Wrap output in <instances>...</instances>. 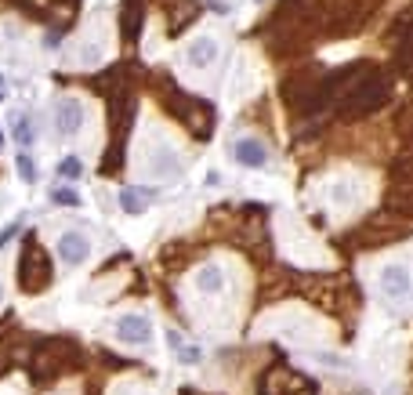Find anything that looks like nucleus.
I'll use <instances>...</instances> for the list:
<instances>
[{"instance_id":"obj_15","label":"nucleus","mask_w":413,"mask_h":395,"mask_svg":"<svg viewBox=\"0 0 413 395\" xmlns=\"http://www.w3.org/2000/svg\"><path fill=\"white\" fill-rule=\"evenodd\" d=\"M8 98V84H4V76H0V101Z\"/></svg>"},{"instance_id":"obj_13","label":"nucleus","mask_w":413,"mask_h":395,"mask_svg":"<svg viewBox=\"0 0 413 395\" xmlns=\"http://www.w3.org/2000/svg\"><path fill=\"white\" fill-rule=\"evenodd\" d=\"M15 236H19V222L8 225V228H0V250H4V243H8V239H15Z\"/></svg>"},{"instance_id":"obj_7","label":"nucleus","mask_w":413,"mask_h":395,"mask_svg":"<svg viewBox=\"0 0 413 395\" xmlns=\"http://www.w3.org/2000/svg\"><path fill=\"white\" fill-rule=\"evenodd\" d=\"M196 290H200V294H222V290H225L222 265H203V269L196 272Z\"/></svg>"},{"instance_id":"obj_8","label":"nucleus","mask_w":413,"mask_h":395,"mask_svg":"<svg viewBox=\"0 0 413 395\" xmlns=\"http://www.w3.org/2000/svg\"><path fill=\"white\" fill-rule=\"evenodd\" d=\"M11 138L19 142V149H30V145L36 142L33 127H30V120H25L22 112H11Z\"/></svg>"},{"instance_id":"obj_16","label":"nucleus","mask_w":413,"mask_h":395,"mask_svg":"<svg viewBox=\"0 0 413 395\" xmlns=\"http://www.w3.org/2000/svg\"><path fill=\"white\" fill-rule=\"evenodd\" d=\"M0 294H4V290H0Z\"/></svg>"},{"instance_id":"obj_2","label":"nucleus","mask_w":413,"mask_h":395,"mask_svg":"<svg viewBox=\"0 0 413 395\" xmlns=\"http://www.w3.org/2000/svg\"><path fill=\"white\" fill-rule=\"evenodd\" d=\"M116 337H120L123 345H149V337H152L149 315H141V312L120 315V320H116Z\"/></svg>"},{"instance_id":"obj_9","label":"nucleus","mask_w":413,"mask_h":395,"mask_svg":"<svg viewBox=\"0 0 413 395\" xmlns=\"http://www.w3.org/2000/svg\"><path fill=\"white\" fill-rule=\"evenodd\" d=\"M51 203H58V207H80V196H76L73 189L58 185V189H51Z\"/></svg>"},{"instance_id":"obj_1","label":"nucleus","mask_w":413,"mask_h":395,"mask_svg":"<svg viewBox=\"0 0 413 395\" xmlns=\"http://www.w3.org/2000/svg\"><path fill=\"white\" fill-rule=\"evenodd\" d=\"M228 152H232V160H236L239 167H250V171H265L268 160H272L265 142H257V138H236Z\"/></svg>"},{"instance_id":"obj_10","label":"nucleus","mask_w":413,"mask_h":395,"mask_svg":"<svg viewBox=\"0 0 413 395\" xmlns=\"http://www.w3.org/2000/svg\"><path fill=\"white\" fill-rule=\"evenodd\" d=\"M15 167L22 174V182H36V163L25 156V149H19V156H15Z\"/></svg>"},{"instance_id":"obj_4","label":"nucleus","mask_w":413,"mask_h":395,"mask_svg":"<svg viewBox=\"0 0 413 395\" xmlns=\"http://www.w3.org/2000/svg\"><path fill=\"white\" fill-rule=\"evenodd\" d=\"M55 254L62 265H84L87 254H91V239L84 232H62L58 243H55Z\"/></svg>"},{"instance_id":"obj_12","label":"nucleus","mask_w":413,"mask_h":395,"mask_svg":"<svg viewBox=\"0 0 413 395\" xmlns=\"http://www.w3.org/2000/svg\"><path fill=\"white\" fill-rule=\"evenodd\" d=\"M80 160H76V156H66V160H58V174L62 178H80Z\"/></svg>"},{"instance_id":"obj_11","label":"nucleus","mask_w":413,"mask_h":395,"mask_svg":"<svg viewBox=\"0 0 413 395\" xmlns=\"http://www.w3.org/2000/svg\"><path fill=\"white\" fill-rule=\"evenodd\" d=\"M116 200H120V207L127 214H141V200H138L134 189H120V196H116Z\"/></svg>"},{"instance_id":"obj_3","label":"nucleus","mask_w":413,"mask_h":395,"mask_svg":"<svg viewBox=\"0 0 413 395\" xmlns=\"http://www.w3.org/2000/svg\"><path fill=\"white\" fill-rule=\"evenodd\" d=\"M55 123H58V134H66V138L80 134V127H84V101L66 95L55 106Z\"/></svg>"},{"instance_id":"obj_14","label":"nucleus","mask_w":413,"mask_h":395,"mask_svg":"<svg viewBox=\"0 0 413 395\" xmlns=\"http://www.w3.org/2000/svg\"><path fill=\"white\" fill-rule=\"evenodd\" d=\"M217 182H222V174H217V171H211V174L203 178V185H217Z\"/></svg>"},{"instance_id":"obj_6","label":"nucleus","mask_w":413,"mask_h":395,"mask_svg":"<svg viewBox=\"0 0 413 395\" xmlns=\"http://www.w3.org/2000/svg\"><path fill=\"white\" fill-rule=\"evenodd\" d=\"M217 51H222V47H217L214 36H196V40L189 44V62L196 69H206V66H214V62H217Z\"/></svg>"},{"instance_id":"obj_5","label":"nucleus","mask_w":413,"mask_h":395,"mask_svg":"<svg viewBox=\"0 0 413 395\" xmlns=\"http://www.w3.org/2000/svg\"><path fill=\"white\" fill-rule=\"evenodd\" d=\"M377 283H381L384 294L399 301V298H406V294H410L413 279H410V269H406V265H384L381 276H377Z\"/></svg>"}]
</instances>
